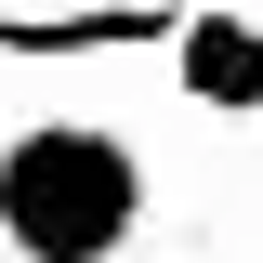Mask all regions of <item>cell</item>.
Segmentation results:
<instances>
[{
	"label": "cell",
	"mask_w": 263,
	"mask_h": 263,
	"mask_svg": "<svg viewBox=\"0 0 263 263\" xmlns=\"http://www.w3.org/2000/svg\"><path fill=\"white\" fill-rule=\"evenodd\" d=\"M158 224V171L105 119H13L0 132V250L13 263H132Z\"/></svg>",
	"instance_id": "cell-1"
},
{
	"label": "cell",
	"mask_w": 263,
	"mask_h": 263,
	"mask_svg": "<svg viewBox=\"0 0 263 263\" xmlns=\"http://www.w3.org/2000/svg\"><path fill=\"white\" fill-rule=\"evenodd\" d=\"M158 53H171V92L197 119H263V13L250 0H184Z\"/></svg>",
	"instance_id": "cell-2"
},
{
	"label": "cell",
	"mask_w": 263,
	"mask_h": 263,
	"mask_svg": "<svg viewBox=\"0 0 263 263\" xmlns=\"http://www.w3.org/2000/svg\"><path fill=\"white\" fill-rule=\"evenodd\" d=\"M171 13H184V0H53V13H13V0H0V53H27V66H66V53H158Z\"/></svg>",
	"instance_id": "cell-3"
}]
</instances>
